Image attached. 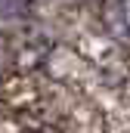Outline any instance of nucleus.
<instances>
[{"instance_id":"f257e3e1","label":"nucleus","mask_w":130,"mask_h":133,"mask_svg":"<svg viewBox=\"0 0 130 133\" xmlns=\"http://www.w3.org/2000/svg\"><path fill=\"white\" fill-rule=\"evenodd\" d=\"M102 22L112 37H118L121 43H130V0H105Z\"/></svg>"},{"instance_id":"f03ea898","label":"nucleus","mask_w":130,"mask_h":133,"mask_svg":"<svg viewBox=\"0 0 130 133\" xmlns=\"http://www.w3.org/2000/svg\"><path fill=\"white\" fill-rule=\"evenodd\" d=\"M22 133H43V130H22Z\"/></svg>"}]
</instances>
